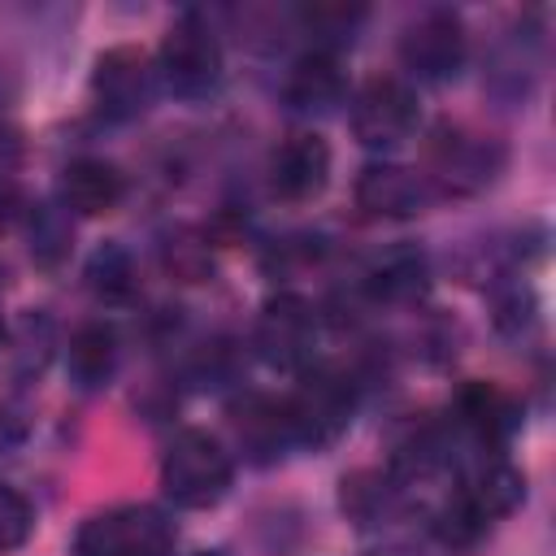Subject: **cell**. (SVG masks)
Listing matches in <instances>:
<instances>
[{
	"instance_id": "cell-1",
	"label": "cell",
	"mask_w": 556,
	"mask_h": 556,
	"mask_svg": "<svg viewBox=\"0 0 556 556\" xmlns=\"http://www.w3.org/2000/svg\"><path fill=\"white\" fill-rule=\"evenodd\" d=\"M504 143L469 122H439L426 143V187L430 195H478L504 174Z\"/></svg>"
},
{
	"instance_id": "cell-2",
	"label": "cell",
	"mask_w": 556,
	"mask_h": 556,
	"mask_svg": "<svg viewBox=\"0 0 556 556\" xmlns=\"http://www.w3.org/2000/svg\"><path fill=\"white\" fill-rule=\"evenodd\" d=\"M235 482V460L217 434L187 426L161 456V491L178 508H217Z\"/></svg>"
},
{
	"instance_id": "cell-3",
	"label": "cell",
	"mask_w": 556,
	"mask_h": 556,
	"mask_svg": "<svg viewBox=\"0 0 556 556\" xmlns=\"http://www.w3.org/2000/svg\"><path fill=\"white\" fill-rule=\"evenodd\" d=\"M152 65L165 91H174L178 100H204L222 83V39L200 9H187L169 22Z\"/></svg>"
},
{
	"instance_id": "cell-4",
	"label": "cell",
	"mask_w": 556,
	"mask_h": 556,
	"mask_svg": "<svg viewBox=\"0 0 556 556\" xmlns=\"http://www.w3.org/2000/svg\"><path fill=\"white\" fill-rule=\"evenodd\" d=\"M282 404H287V417H291L295 447L321 452L352 426L356 382L334 365H308V369H300V382H295L291 395H282Z\"/></svg>"
},
{
	"instance_id": "cell-5",
	"label": "cell",
	"mask_w": 556,
	"mask_h": 556,
	"mask_svg": "<svg viewBox=\"0 0 556 556\" xmlns=\"http://www.w3.org/2000/svg\"><path fill=\"white\" fill-rule=\"evenodd\" d=\"M174 521L152 504H113L74 534V556H174Z\"/></svg>"
},
{
	"instance_id": "cell-6",
	"label": "cell",
	"mask_w": 556,
	"mask_h": 556,
	"mask_svg": "<svg viewBox=\"0 0 556 556\" xmlns=\"http://www.w3.org/2000/svg\"><path fill=\"white\" fill-rule=\"evenodd\" d=\"M417 122H421L417 91L395 74L369 78L352 100V135L374 152H387V148H400L404 139H413Z\"/></svg>"
},
{
	"instance_id": "cell-7",
	"label": "cell",
	"mask_w": 556,
	"mask_h": 556,
	"mask_svg": "<svg viewBox=\"0 0 556 556\" xmlns=\"http://www.w3.org/2000/svg\"><path fill=\"white\" fill-rule=\"evenodd\" d=\"M400 65L417 83H452L465 70V22L452 9H426L400 30Z\"/></svg>"
},
{
	"instance_id": "cell-8",
	"label": "cell",
	"mask_w": 556,
	"mask_h": 556,
	"mask_svg": "<svg viewBox=\"0 0 556 556\" xmlns=\"http://www.w3.org/2000/svg\"><path fill=\"white\" fill-rule=\"evenodd\" d=\"M156 65L143 48H109L96 56V70H91V96H96V109L113 122H130V117H143L156 100Z\"/></svg>"
},
{
	"instance_id": "cell-9",
	"label": "cell",
	"mask_w": 556,
	"mask_h": 556,
	"mask_svg": "<svg viewBox=\"0 0 556 556\" xmlns=\"http://www.w3.org/2000/svg\"><path fill=\"white\" fill-rule=\"evenodd\" d=\"M313 348H317V308L295 291L269 295L256 317V352L269 365L300 374L313 365Z\"/></svg>"
},
{
	"instance_id": "cell-10",
	"label": "cell",
	"mask_w": 556,
	"mask_h": 556,
	"mask_svg": "<svg viewBox=\"0 0 556 556\" xmlns=\"http://www.w3.org/2000/svg\"><path fill=\"white\" fill-rule=\"evenodd\" d=\"M356 208L365 217H378V222H404V217H417L426 213V204L434 200L421 169H408V165H395V161H374L356 174Z\"/></svg>"
},
{
	"instance_id": "cell-11",
	"label": "cell",
	"mask_w": 556,
	"mask_h": 556,
	"mask_svg": "<svg viewBox=\"0 0 556 556\" xmlns=\"http://www.w3.org/2000/svg\"><path fill=\"white\" fill-rule=\"evenodd\" d=\"M330 182V143L317 130L287 135L269 156V187L287 204L317 200Z\"/></svg>"
},
{
	"instance_id": "cell-12",
	"label": "cell",
	"mask_w": 556,
	"mask_h": 556,
	"mask_svg": "<svg viewBox=\"0 0 556 556\" xmlns=\"http://www.w3.org/2000/svg\"><path fill=\"white\" fill-rule=\"evenodd\" d=\"M460 495L486 517V521H500L508 517L513 508H521L526 500V478L521 469L504 456V452H491V447H473V460L460 469Z\"/></svg>"
},
{
	"instance_id": "cell-13",
	"label": "cell",
	"mask_w": 556,
	"mask_h": 556,
	"mask_svg": "<svg viewBox=\"0 0 556 556\" xmlns=\"http://www.w3.org/2000/svg\"><path fill=\"white\" fill-rule=\"evenodd\" d=\"M230 430H235L243 456L256 460V465H274L287 447H295L287 404L274 400V395H243V400H235L230 404Z\"/></svg>"
},
{
	"instance_id": "cell-14",
	"label": "cell",
	"mask_w": 556,
	"mask_h": 556,
	"mask_svg": "<svg viewBox=\"0 0 556 556\" xmlns=\"http://www.w3.org/2000/svg\"><path fill=\"white\" fill-rule=\"evenodd\" d=\"M343 91H348V74L339 52L330 48H308L304 56L291 61L282 78V100L295 113H330L334 104H343Z\"/></svg>"
},
{
	"instance_id": "cell-15",
	"label": "cell",
	"mask_w": 556,
	"mask_h": 556,
	"mask_svg": "<svg viewBox=\"0 0 556 556\" xmlns=\"http://www.w3.org/2000/svg\"><path fill=\"white\" fill-rule=\"evenodd\" d=\"M126 195V178L113 161L104 156H78L61 169V182H56V200L65 213H78V217H100V213H113Z\"/></svg>"
},
{
	"instance_id": "cell-16",
	"label": "cell",
	"mask_w": 556,
	"mask_h": 556,
	"mask_svg": "<svg viewBox=\"0 0 556 556\" xmlns=\"http://www.w3.org/2000/svg\"><path fill=\"white\" fill-rule=\"evenodd\" d=\"M452 408H456L460 430L473 439V447H491V452H500L508 443V434L517 430V421H521L513 395L500 391L495 382H478V378L456 391Z\"/></svg>"
},
{
	"instance_id": "cell-17",
	"label": "cell",
	"mask_w": 556,
	"mask_h": 556,
	"mask_svg": "<svg viewBox=\"0 0 556 556\" xmlns=\"http://www.w3.org/2000/svg\"><path fill=\"white\" fill-rule=\"evenodd\" d=\"M65 374L78 391H100L117 374V330L109 321H83L65 348Z\"/></svg>"
},
{
	"instance_id": "cell-18",
	"label": "cell",
	"mask_w": 556,
	"mask_h": 556,
	"mask_svg": "<svg viewBox=\"0 0 556 556\" xmlns=\"http://www.w3.org/2000/svg\"><path fill=\"white\" fill-rule=\"evenodd\" d=\"M426 256L417 248H391L365 269V291L374 300H413L426 291Z\"/></svg>"
},
{
	"instance_id": "cell-19",
	"label": "cell",
	"mask_w": 556,
	"mask_h": 556,
	"mask_svg": "<svg viewBox=\"0 0 556 556\" xmlns=\"http://www.w3.org/2000/svg\"><path fill=\"white\" fill-rule=\"evenodd\" d=\"M400 486H395V478L391 473H378V469H356V473H348L343 478V491H339V504H343V513L356 521V526H374V521H382L395 504H400Z\"/></svg>"
},
{
	"instance_id": "cell-20",
	"label": "cell",
	"mask_w": 556,
	"mask_h": 556,
	"mask_svg": "<svg viewBox=\"0 0 556 556\" xmlns=\"http://www.w3.org/2000/svg\"><path fill=\"white\" fill-rule=\"evenodd\" d=\"M26 235H30V256L43 265V269H56L70 248H74V230H70V213L61 204H35L26 208Z\"/></svg>"
},
{
	"instance_id": "cell-21",
	"label": "cell",
	"mask_w": 556,
	"mask_h": 556,
	"mask_svg": "<svg viewBox=\"0 0 556 556\" xmlns=\"http://www.w3.org/2000/svg\"><path fill=\"white\" fill-rule=\"evenodd\" d=\"M87 287L100 300H130L135 295V261L122 243H104L96 248V256L87 261Z\"/></svg>"
},
{
	"instance_id": "cell-22",
	"label": "cell",
	"mask_w": 556,
	"mask_h": 556,
	"mask_svg": "<svg viewBox=\"0 0 556 556\" xmlns=\"http://www.w3.org/2000/svg\"><path fill=\"white\" fill-rule=\"evenodd\" d=\"M35 530V508L30 500L17 491V486H4L0 482V556L4 552H17Z\"/></svg>"
},
{
	"instance_id": "cell-23",
	"label": "cell",
	"mask_w": 556,
	"mask_h": 556,
	"mask_svg": "<svg viewBox=\"0 0 556 556\" xmlns=\"http://www.w3.org/2000/svg\"><path fill=\"white\" fill-rule=\"evenodd\" d=\"M165 265H169L174 274H182L187 282H195V278L208 269V252H204V243L178 239V248H174V243H165Z\"/></svg>"
},
{
	"instance_id": "cell-24",
	"label": "cell",
	"mask_w": 556,
	"mask_h": 556,
	"mask_svg": "<svg viewBox=\"0 0 556 556\" xmlns=\"http://www.w3.org/2000/svg\"><path fill=\"white\" fill-rule=\"evenodd\" d=\"M22 156H26L22 126H17V122H9V117L0 113V178H9V174L22 165Z\"/></svg>"
},
{
	"instance_id": "cell-25",
	"label": "cell",
	"mask_w": 556,
	"mask_h": 556,
	"mask_svg": "<svg viewBox=\"0 0 556 556\" xmlns=\"http://www.w3.org/2000/svg\"><path fill=\"white\" fill-rule=\"evenodd\" d=\"M17 217H26V195H22V187H17L13 178H0V235H4Z\"/></svg>"
},
{
	"instance_id": "cell-26",
	"label": "cell",
	"mask_w": 556,
	"mask_h": 556,
	"mask_svg": "<svg viewBox=\"0 0 556 556\" xmlns=\"http://www.w3.org/2000/svg\"><path fill=\"white\" fill-rule=\"evenodd\" d=\"M195 556H222V552H195Z\"/></svg>"
},
{
	"instance_id": "cell-27",
	"label": "cell",
	"mask_w": 556,
	"mask_h": 556,
	"mask_svg": "<svg viewBox=\"0 0 556 556\" xmlns=\"http://www.w3.org/2000/svg\"><path fill=\"white\" fill-rule=\"evenodd\" d=\"M0 348H4V321H0Z\"/></svg>"
}]
</instances>
